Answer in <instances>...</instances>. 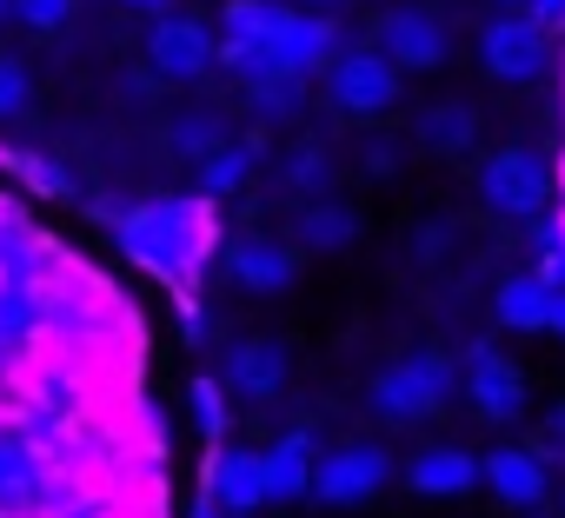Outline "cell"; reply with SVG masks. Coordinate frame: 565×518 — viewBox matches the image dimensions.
Returning a JSON list of instances; mask_svg holds the SVG:
<instances>
[{
	"mask_svg": "<svg viewBox=\"0 0 565 518\" xmlns=\"http://www.w3.org/2000/svg\"><path fill=\"white\" fill-rule=\"evenodd\" d=\"M114 239L147 273L186 287V280H200L206 252H213V206L206 199H140L114 219Z\"/></svg>",
	"mask_w": 565,
	"mask_h": 518,
	"instance_id": "obj_1",
	"label": "cell"
},
{
	"mask_svg": "<svg viewBox=\"0 0 565 518\" xmlns=\"http://www.w3.org/2000/svg\"><path fill=\"white\" fill-rule=\"evenodd\" d=\"M452 366L439 359V353H413V359H399V366H386L380 379H373V412L380 419H393V425H419L426 412H439L446 399H452Z\"/></svg>",
	"mask_w": 565,
	"mask_h": 518,
	"instance_id": "obj_2",
	"label": "cell"
},
{
	"mask_svg": "<svg viewBox=\"0 0 565 518\" xmlns=\"http://www.w3.org/2000/svg\"><path fill=\"white\" fill-rule=\"evenodd\" d=\"M147 67H153V80H180L186 87V80H200V74L220 67V41L193 14H160L153 34H147Z\"/></svg>",
	"mask_w": 565,
	"mask_h": 518,
	"instance_id": "obj_3",
	"label": "cell"
},
{
	"mask_svg": "<svg viewBox=\"0 0 565 518\" xmlns=\"http://www.w3.org/2000/svg\"><path fill=\"white\" fill-rule=\"evenodd\" d=\"M327 94H333L340 114L373 120V114H386V107L399 100V67H393L380 47H353V54H340V61L327 67Z\"/></svg>",
	"mask_w": 565,
	"mask_h": 518,
	"instance_id": "obj_4",
	"label": "cell"
},
{
	"mask_svg": "<svg viewBox=\"0 0 565 518\" xmlns=\"http://www.w3.org/2000/svg\"><path fill=\"white\" fill-rule=\"evenodd\" d=\"M479 193H486V206H499V213H512V219H532V213L552 199V173H545L539 153L499 147V153L479 166Z\"/></svg>",
	"mask_w": 565,
	"mask_h": 518,
	"instance_id": "obj_5",
	"label": "cell"
},
{
	"mask_svg": "<svg viewBox=\"0 0 565 518\" xmlns=\"http://www.w3.org/2000/svg\"><path fill=\"white\" fill-rule=\"evenodd\" d=\"M386 478H393V458H386L380 445H340V452L320 458L313 498H320V505H366Z\"/></svg>",
	"mask_w": 565,
	"mask_h": 518,
	"instance_id": "obj_6",
	"label": "cell"
},
{
	"mask_svg": "<svg viewBox=\"0 0 565 518\" xmlns=\"http://www.w3.org/2000/svg\"><path fill=\"white\" fill-rule=\"evenodd\" d=\"M545 21H532V14H499L486 34H479V61H486V74H499V80H532L539 67H545Z\"/></svg>",
	"mask_w": 565,
	"mask_h": 518,
	"instance_id": "obj_7",
	"label": "cell"
},
{
	"mask_svg": "<svg viewBox=\"0 0 565 518\" xmlns=\"http://www.w3.org/2000/svg\"><path fill=\"white\" fill-rule=\"evenodd\" d=\"M373 47H380L399 74H433V67L446 61V28H439L433 14H419V8H393V14L380 21Z\"/></svg>",
	"mask_w": 565,
	"mask_h": 518,
	"instance_id": "obj_8",
	"label": "cell"
},
{
	"mask_svg": "<svg viewBox=\"0 0 565 518\" xmlns=\"http://www.w3.org/2000/svg\"><path fill=\"white\" fill-rule=\"evenodd\" d=\"M206 498L226 505L233 518H253L259 505H273V492H266V452H253V445L213 452V465H206Z\"/></svg>",
	"mask_w": 565,
	"mask_h": 518,
	"instance_id": "obj_9",
	"label": "cell"
},
{
	"mask_svg": "<svg viewBox=\"0 0 565 518\" xmlns=\"http://www.w3.org/2000/svg\"><path fill=\"white\" fill-rule=\"evenodd\" d=\"M226 273H233V287H246V293H287L294 280H300V246H287V239H233L226 246Z\"/></svg>",
	"mask_w": 565,
	"mask_h": 518,
	"instance_id": "obj_10",
	"label": "cell"
},
{
	"mask_svg": "<svg viewBox=\"0 0 565 518\" xmlns=\"http://www.w3.org/2000/svg\"><path fill=\"white\" fill-rule=\"evenodd\" d=\"M466 392H472L479 419H492V425H512V419L525 412V379H519V366H512L505 353H492V346H472V359H466Z\"/></svg>",
	"mask_w": 565,
	"mask_h": 518,
	"instance_id": "obj_11",
	"label": "cell"
},
{
	"mask_svg": "<svg viewBox=\"0 0 565 518\" xmlns=\"http://www.w3.org/2000/svg\"><path fill=\"white\" fill-rule=\"evenodd\" d=\"M220 379L239 399H273L279 386H287V346H279V339H233Z\"/></svg>",
	"mask_w": 565,
	"mask_h": 518,
	"instance_id": "obj_12",
	"label": "cell"
},
{
	"mask_svg": "<svg viewBox=\"0 0 565 518\" xmlns=\"http://www.w3.org/2000/svg\"><path fill=\"white\" fill-rule=\"evenodd\" d=\"M406 485H413L419 498H459V492L486 485V458H472V452H459V445H433V452H419V458L406 465Z\"/></svg>",
	"mask_w": 565,
	"mask_h": 518,
	"instance_id": "obj_13",
	"label": "cell"
},
{
	"mask_svg": "<svg viewBox=\"0 0 565 518\" xmlns=\"http://www.w3.org/2000/svg\"><path fill=\"white\" fill-rule=\"evenodd\" d=\"M313 472H320L313 432H287L279 445H266V492H273V505L313 498Z\"/></svg>",
	"mask_w": 565,
	"mask_h": 518,
	"instance_id": "obj_14",
	"label": "cell"
},
{
	"mask_svg": "<svg viewBox=\"0 0 565 518\" xmlns=\"http://www.w3.org/2000/svg\"><path fill=\"white\" fill-rule=\"evenodd\" d=\"M333 47H340V34H333V21H327V14H294V28L279 34V47H273V54H279V67H287V74H300V80H307V74H320V67H333V61H340Z\"/></svg>",
	"mask_w": 565,
	"mask_h": 518,
	"instance_id": "obj_15",
	"label": "cell"
},
{
	"mask_svg": "<svg viewBox=\"0 0 565 518\" xmlns=\"http://www.w3.org/2000/svg\"><path fill=\"white\" fill-rule=\"evenodd\" d=\"M486 485H492L505 505H539V498H545V465H539V452L499 445V452H486Z\"/></svg>",
	"mask_w": 565,
	"mask_h": 518,
	"instance_id": "obj_16",
	"label": "cell"
},
{
	"mask_svg": "<svg viewBox=\"0 0 565 518\" xmlns=\"http://www.w3.org/2000/svg\"><path fill=\"white\" fill-rule=\"evenodd\" d=\"M492 306H499V320H505L512 333H545L552 313H558V293H552L539 273H525V280H505Z\"/></svg>",
	"mask_w": 565,
	"mask_h": 518,
	"instance_id": "obj_17",
	"label": "cell"
},
{
	"mask_svg": "<svg viewBox=\"0 0 565 518\" xmlns=\"http://www.w3.org/2000/svg\"><path fill=\"white\" fill-rule=\"evenodd\" d=\"M353 239H360V213H353V206H340V199L300 206V246H307V252H340V246H353Z\"/></svg>",
	"mask_w": 565,
	"mask_h": 518,
	"instance_id": "obj_18",
	"label": "cell"
},
{
	"mask_svg": "<svg viewBox=\"0 0 565 518\" xmlns=\"http://www.w3.org/2000/svg\"><path fill=\"white\" fill-rule=\"evenodd\" d=\"M294 28V8L279 0H226V34L233 41H259V47H279V34Z\"/></svg>",
	"mask_w": 565,
	"mask_h": 518,
	"instance_id": "obj_19",
	"label": "cell"
},
{
	"mask_svg": "<svg viewBox=\"0 0 565 518\" xmlns=\"http://www.w3.org/2000/svg\"><path fill=\"white\" fill-rule=\"evenodd\" d=\"M419 140L433 153H466L472 147V114L466 107H426L419 114Z\"/></svg>",
	"mask_w": 565,
	"mask_h": 518,
	"instance_id": "obj_20",
	"label": "cell"
},
{
	"mask_svg": "<svg viewBox=\"0 0 565 518\" xmlns=\"http://www.w3.org/2000/svg\"><path fill=\"white\" fill-rule=\"evenodd\" d=\"M167 147H173L180 160H200V166H206L226 140H220V120H213V114H180V120L167 127Z\"/></svg>",
	"mask_w": 565,
	"mask_h": 518,
	"instance_id": "obj_21",
	"label": "cell"
},
{
	"mask_svg": "<svg viewBox=\"0 0 565 518\" xmlns=\"http://www.w3.org/2000/svg\"><path fill=\"white\" fill-rule=\"evenodd\" d=\"M8 166L21 173V186H34V193H47V199H67V193H74V173L54 166L47 153H14V147H8Z\"/></svg>",
	"mask_w": 565,
	"mask_h": 518,
	"instance_id": "obj_22",
	"label": "cell"
},
{
	"mask_svg": "<svg viewBox=\"0 0 565 518\" xmlns=\"http://www.w3.org/2000/svg\"><path fill=\"white\" fill-rule=\"evenodd\" d=\"M300 74H273V80H253L246 94H253V114L259 120H287V114H300Z\"/></svg>",
	"mask_w": 565,
	"mask_h": 518,
	"instance_id": "obj_23",
	"label": "cell"
},
{
	"mask_svg": "<svg viewBox=\"0 0 565 518\" xmlns=\"http://www.w3.org/2000/svg\"><path fill=\"white\" fill-rule=\"evenodd\" d=\"M186 406H193V425H200L206 439H220V432L233 425V412H226V379H193V386H186Z\"/></svg>",
	"mask_w": 565,
	"mask_h": 518,
	"instance_id": "obj_24",
	"label": "cell"
},
{
	"mask_svg": "<svg viewBox=\"0 0 565 518\" xmlns=\"http://www.w3.org/2000/svg\"><path fill=\"white\" fill-rule=\"evenodd\" d=\"M246 173H253V147H220V153L200 166V186H206V199H220V193H233Z\"/></svg>",
	"mask_w": 565,
	"mask_h": 518,
	"instance_id": "obj_25",
	"label": "cell"
},
{
	"mask_svg": "<svg viewBox=\"0 0 565 518\" xmlns=\"http://www.w3.org/2000/svg\"><path fill=\"white\" fill-rule=\"evenodd\" d=\"M28 100H34V74H28L14 54H0V120L28 114Z\"/></svg>",
	"mask_w": 565,
	"mask_h": 518,
	"instance_id": "obj_26",
	"label": "cell"
},
{
	"mask_svg": "<svg viewBox=\"0 0 565 518\" xmlns=\"http://www.w3.org/2000/svg\"><path fill=\"white\" fill-rule=\"evenodd\" d=\"M287 180H294L300 193H327V180H333V160H327L320 147H300V153L287 160Z\"/></svg>",
	"mask_w": 565,
	"mask_h": 518,
	"instance_id": "obj_27",
	"label": "cell"
},
{
	"mask_svg": "<svg viewBox=\"0 0 565 518\" xmlns=\"http://www.w3.org/2000/svg\"><path fill=\"white\" fill-rule=\"evenodd\" d=\"M67 14H74V0H14V21H21V28H34V34L67 28Z\"/></svg>",
	"mask_w": 565,
	"mask_h": 518,
	"instance_id": "obj_28",
	"label": "cell"
},
{
	"mask_svg": "<svg viewBox=\"0 0 565 518\" xmlns=\"http://www.w3.org/2000/svg\"><path fill=\"white\" fill-rule=\"evenodd\" d=\"M366 166H373V173H393V166H399V147H386V140L366 147Z\"/></svg>",
	"mask_w": 565,
	"mask_h": 518,
	"instance_id": "obj_29",
	"label": "cell"
},
{
	"mask_svg": "<svg viewBox=\"0 0 565 518\" xmlns=\"http://www.w3.org/2000/svg\"><path fill=\"white\" fill-rule=\"evenodd\" d=\"M565 14V0H532V21H558Z\"/></svg>",
	"mask_w": 565,
	"mask_h": 518,
	"instance_id": "obj_30",
	"label": "cell"
},
{
	"mask_svg": "<svg viewBox=\"0 0 565 518\" xmlns=\"http://www.w3.org/2000/svg\"><path fill=\"white\" fill-rule=\"evenodd\" d=\"M120 8H140V14H153V21H160V14H167V0H120Z\"/></svg>",
	"mask_w": 565,
	"mask_h": 518,
	"instance_id": "obj_31",
	"label": "cell"
},
{
	"mask_svg": "<svg viewBox=\"0 0 565 518\" xmlns=\"http://www.w3.org/2000/svg\"><path fill=\"white\" fill-rule=\"evenodd\" d=\"M552 333H565V293H558V313H552Z\"/></svg>",
	"mask_w": 565,
	"mask_h": 518,
	"instance_id": "obj_32",
	"label": "cell"
},
{
	"mask_svg": "<svg viewBox=\"0 0 565 518\" xmlns=\"http://www.w3.org/2000/svg\"><path fill=\"white\" fill-rule=\"evenodd\" d=\"M307 8H320V14H327V8H347V0H307Z\"/></svg>",
	"mask_w": 565,
	"mask_h": 518,
	"instance_id": "obj_33",
	"label": "cell"
},
{
	"mask_svg": "<svg viewBox=\"0 0 565 518\" xmlns=\"http://www.w3.org/2000/svg\"><path fill=\"white\" fill-rule=\"evenodd\" d=\"M0 21H14V0H0Z\"/></svg>",
	"mask_w": 565,
	"mask_h": 518,
	"instance_id": "obj_34",
	"label": "cell"
},
{
	"mask_svg": "<svg viewBox=\"0 0 565 518\" xmlns=\"http://www.w3.org/2000/svg\"><path fill=\"white\" fill-rule=\"evenodd\" d=\"M499 8H532V0H499Z\"/></svg>",
	"mask_w": 565,
	"mask_h": 518,
	"instance_id": "obj_35",
	"label": "cell"
},
{
	"mask_svg": "<svg viewBox=\"0 0 565 518\" xmlns=\"http://www.w3.org/2000/svg\"><path fill=\"white\" fill-rule=\"evenodd\" d=\"M558 432H565V406H558Z\"/></svg>",
	"mask_w": 565,
	"mask_h": 518,
	"instance_id": "obj_36",
	"label": "cell"
}]
</instances>
